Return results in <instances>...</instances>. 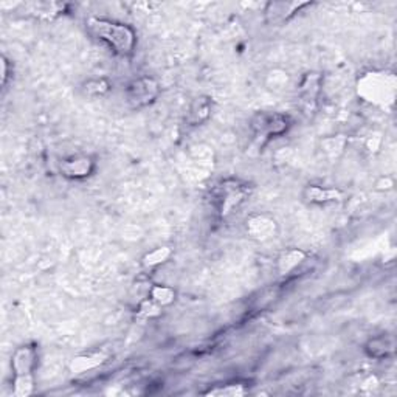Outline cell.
I'll use <instances>...</instances> for the list:
<instances>
[{
	"label": "cell",
	"mask_w": 397,
	"mask_h": 397,
	"mask_svg": "<svg viewBox=\"0 0 397 397\" xmlns=\"http://www.w3.org/2000/svg\"><path fill=\"white\" fill-rule=\"evenodd\" d=\"M163 307L158 306L155 301H152L151 298H144L140 301L137 307V316L142 320H154L157 316L162 315Z\"/></svg>",
	"instance_id": "obj_20"
},
{
	"label": "cell",
	"mask_w": 397,
	"mask_h": 397,
	"mask_svg": "<svg viewBox=\"0 0 397 397\" xmlns=\"http://www.w3.org/2000/svg\"><path fill=\"white\" fill-rule=\"evenodd\" d=\"M173 255H174V250L169 246L157 247L154 250L148 251V253L142 257V266L146 270H154L157 267L163 266L164 262H168Z\"/></svg>",
	"instance_id": "obj_14"
},
{
	"label": "cell",
	"mask_w": 397,
	"mask_h": 397,
	"mask_svg": "<svg viewBox=\"0 0 397 397\" xmlns=\"http://www.w3.org/2000/svg\"><path fill=\"white\" fill-rule=\"evenodd\" d=\"M251 191L253 187L241 178H223L211 191V202L217 216L225 219L233 214L251 196Z\"/></svg>",
	"instance_id": "obj_3"
},
{
	"label": "cell",
	"mask_w": 397,
	"mask_h": 397,
	"mask_svg": "<svg viewBox=\"0 0 397 397\" xmlns=\"http://www.w3.org/2000/svg\"><path fill=\"white\" fill-rule=\"evenodd\" d=\"M247 235L256 242L272 241L278 233V223L269 214H253L246 221Z\"/></svg>",
	"instance_id": "obj_8"
},
{
	"label": "cell",
	"mask_w": 397,
	"mask_h": 397,
	"mask_svg": "<svg viewBox=\"0 0 397 397\" xmlns=\"http://www.w3.org/2000/svg\"><path fill=\"white\" fill-rule=\"evenodd\" d=\"M292 128V118L281 112L261 110L251 117L250 129L253 132L255 140L264 144L276 137H282Z\"/></svg>",
	"instance_id": "obj_5"
},
{
	"label": "cell",
	"mask_w": 397,
	"mask_h": 397,
	"mask_svg": "<svg viewBox=\"0 0 397 397\" xmlns=\"http://www.w3.org/2000/svg\"><path fill=\"white\" fill-rule=\"evenodd\" d=\"M160 95V84L155 78L142 76L128 84L124 90V99L130 109L140 110L154 104Z\"/></svg>",
	"instance_id": "obj_6"
},
{
	"label": "cell",
	"mask_w": 397,
	"mask_h": 397,
	"mask_svg": "<svg viewBox=\"0 0 397 397\" xmlns=\"http://www.w3.org/2000/svg\"><path fill=\"white\" fill-rule=\"evenodd\" d=\"M359 96L374 105H391L396 96V76L389 71H368L357 84Z\"/></svg>",
	"instance_id": "obj_4"
},
{
	"label": "cell",
	"mask_w": 397,
	"mask_h": 397,
	"mask_svg": "<svg viewBox=\"0 0 397 397\" xmlns=\"http://www.w3.org/2000/svg\"><path fill=\"white\" fill-rule=\"evenodd\" d=\"M112 90V84L105 78H96L89 79L87 83H84L83 92L87 96H104L108 95Z\"/></svg>",
	"instance_id": "obj_19"
},
{
	"label": "cell",
	"mask_w": 397,
	"mask_h": 397,
	"mask_svg": "<svg viewBox=\"0 0 397 397\" xmlns=\"http://www.w3.org/2000/svg\"><path fill=\"white\" fill-rule=\"evenodd\" d=\"M211 115V101L208 98H197L191 104L187 120L191 126H201L208 120Z\"/></svg>",
	"instance_id": "obj_15"
},
{
	"label": "cell",
	"mask_w": 397,
	"mask_h": 397,
	"mask_svg": "<svg viewBox=\"0 0 397 397\" xmlns=\"http://www.w3.org/2000/svg\"><path fill=\"white\" fill-rule=\"evenodd\" d=\"M96 162L89 154H74L64 157L59 163L61 174L69 180H84L95 173Z\"/></svg>",
	"instance_id": "obj_7"
},
{
	"label": "cell",
	"mask_w": 397,
	"mask_h": 397,
	"mask_svg": "<svg viewBox=\"0 0 397 397\" xmlns=\"http://www.w3.org/2000/svg\"><path fill=\"white\" fill-rule=\"evenodd\" d=\"M307 260V253L301 248H287L278 256L276 272L280 276H289Z\"/></svg>",
	"instance_id": "obj_10"
},
{
	"label": "cell",
	"mask_w": 397,
	"mask_h": 397,
	"mask_svg": "<svg viewBox=\"0 0 397 397\" xmlns=\"http://www.w3.org/2000/svg\"><path fill=\"white\" fill-rule=\"evenodd\" d=\"M304 198H306L309 203L314 205H328L341 202L343 194L340 189L323 188L319 187V185H309L306 191H304Z\"/></svg>",
	"instance_id": "obj_12"
},
{
	"label": "cell",
	"mask_w": 397,
	"mask_h": 397,
	"mask_svg": "<svg viewBox=\"0 0 397 397\" xmlns=\"http://www.w3.org/2000/svg\"><path fill=\"white\" fill-rule=\"evenodd\" d=\"M203 394L213 397H242L248 394V388L246 383L242 382H230L223 383V385H216L214 388H210L208 391H205Z\"/></svg>",
	"instance_id": "obj_16"
},
{
	"label": "cell",
	"mask_w": 397,
	"mask_h": 397,
	"mask_svg": "<svg viewBox=\"0 0 397 397\" xmlns=\"http://www.w3.org/2000/svg\"><path fill=\"white\" fill-rule=\"evenodd\" d=\"M10 74H12V71H10V61L5 56H2V85L3 87L6 85V83H8Z\"/></svg>",
	"instance_id": "obj_21"
},
{
	"label": "cell",
	"mask_w": 397,
	"mask_h": 397,
	"mask_svg": "<svg viewBox=\"0 0 397 397\" xmlns=\"http://www.w3.org/2000/svg\"><path fill=\"white\" fill-rule=\"evenodd\" d=\"M39 353L36 345L26 343L16 348L11 357L12 393L16 397H28L35 391V371L37 368Z\"/></svg>",
	"instance_id": "obj_2"
},
{
	"label": "cell",
	"mask_w": 397,
	"mask_h": 397,
	"mask_svg": "<svg viewBox=\"0 0 397 397\" xmlns=\"http://www.w3.org/2000/svg\"><path fill=\"white\" fill-rule=\"evenodd\" d=\"M396 349V343L391 335H380L374 337L365 345V353L368 357L375 360L387 359V357L393 355Z\"/></svg>",
	"instance_id": "obj_13"
},
{
	"label": "cell",
	"mask_w": 397,
	"mask_h": 397,
	"mask_svg": "<svg viewBox=\"0 0 397 397\" xmlns=\"http://www.w3.org/2000/svg\"><path fill=\"white\" fill-rule=\"evenodd\" d=\"M152 301H155L158 306L168 307L176 301V290L169 286H164V284H154V286L149 287V295Z\"/></svg>",
	"instance_id": "obj_18"
},
{
	"label": "cell",
	"mask_w": 397,
	"mask_h": 397,
	"mask_svg": "<svg viewBox=\"0 0 397 397\" xmlns=\"http://www.w3.org/2000/svg\"><path fill=\"white\" fill-rule=\"evenodd\" d=\"M87 30L99 42L108 45L117 56L129 58L137 47V31L130 25L110 21L105 17H89L85 21Z\"/></svg>",
	"instance_id": "obj_1"
},
{
	"label": "cell",
	"mask_w": 397,
	"mask_h": 397,
	"mask_svg": "<svg viewBox=\"0 0 397 397\" xmlns=\"http://www.w3.org/2000/svg\"><path fill=\"white\" fill-rule=\"evenodd\" d=\"M105 360H108V355L103 353H89L76 355L70 363V371L75 375H83L85 373L95 371L96 368L104 365Z\"/></svg>",
	"instance_id": "obj_11"
},
{
	"label": "cell",
	"mask_w": 397,
	"mask_h": 397,
	"mask_svg": "<svg viewBox=\"0 0 397 397\" xmlns=\"http://www.w3.org/2000/svg\"><path fill=\"white\" fill-rule=\"evenodd\" d=\"M320 83H321L320 75H315V74H309L306 75V78L303 79L301 87H300V96L304 104H310L315 101L320 92Z\"/></svg>",
	"instance_id": "obj_17"
},
{
	"label": "cell",
	"mask_w": 397,
	"mask_h": 397,
	"mask_svg": "<svg viewBox=\"0 0 397 397\" xmlns=\"http://www.w3.org/2000/svg\"><path fill=\"white\" fill-rule=\"evenodd\" d=\"M309 2H273L269 3L266 17L269 24H284L290 17H294L296 12L309 6Z\"/></svg>",
	"instance_id": "obj_9"
}]
</instances>
